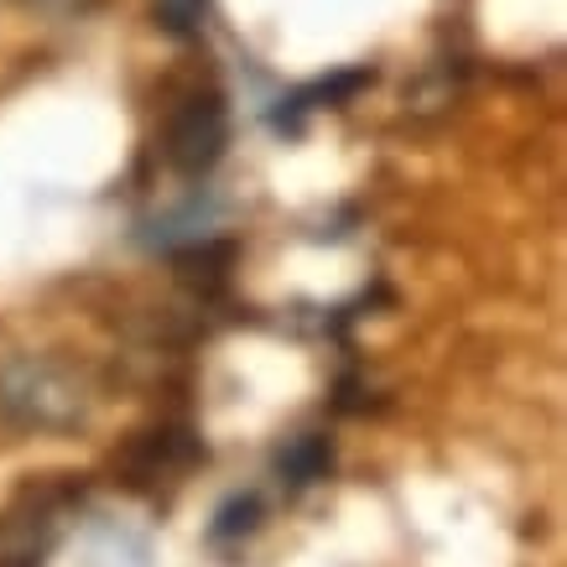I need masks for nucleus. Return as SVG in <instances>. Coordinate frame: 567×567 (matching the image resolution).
Returning a JSON list of instances; mask_svg holds the SVG:
<instances>
[{"instance_id": "1", "label": "nucleus", "mask_w": 567, "mask_h": 567, "mask_svg": "<svg viewBox=\"0 0 567 567\" xmlns=\"http://www.w3.org/2000/svg\"><path fill=\"white\" fill-rule=\"evenodd\" d=\"M229 146V104L219 89H193L167 121V162L183 177H204L219 167Z\"/></svg>"}, {"instance_id": "2", "label": "nucleus", "mask_w": 567, "mask_h": 567, "mask_svg": "<svg viewBox=\"0 0 567 567\" xmlns=\"http://www.w3.org/2000/svg\"><path fill=\"white\" fill-rule=\"evenodd\" d=\"M0 406L32 427H69L84 416V401H79V385L63 380L48 364H11L0 375Z\"/></svg>"}, {"instance_id": "3", "label": "nucleus", "mask_w": 567, "mask_h": 567, "mask_svg": "<svg viewBox=\"0 0 567 567\" xmlns=\"http://www.w3.org/2000/svg\"><path fill=\"white\" fill-rule=\"evenodd\" d=\"M370 84H375V69H344V73H333V79H318V84L287 94V100H281V110L271 115V125L297 136L312 110H339V104L354 100V94H360V89H370Z\"/></svg>"}, {"instance_id": "4", "label": "nucleus", "mask_w": 567, "mask_h": 567, "mask_svg": "<svg viewBox=\"0 0 567 567\" xmlns=\"http://www.w3.org/2000/svg\"><path fill=\"white\" fill-rule=\"evenodd\" d=\"M328 464H333V453H328L323 437H292V443L276 453V474H281V484H292V489H308V484H318L328 474Z\"/></svg>"}, {"instance_id": "5", "label": "nucleus", "mask_w": 567, "mask_h": 567, "mask_svg": "<svg viewBox=\"0 0 567 567\" xmlns=\"http://www.w3.org/2000/svg\"><path fill=\"white\" fill-rule=\"evenodd\" d=\"M260 526V499L256 495H229L219 505V516L208 526V542L224 547V542H235V536H250Z\"/></svg>"}, {"instance_id": "6", "label": "nucleus", "mask_w": 567, "mask_h": 567, "mask_svg": "<svg viewBox=\"0 0 567 567\" xmlns=\"http://www.w3.org/2000/svg\"><path fill=\"white\" fill-rule=\"evenodd\" d=\"M204 11H208V0H156V21H162L173 37H193V32H198Z\"/></svg>"}]
</instances>
